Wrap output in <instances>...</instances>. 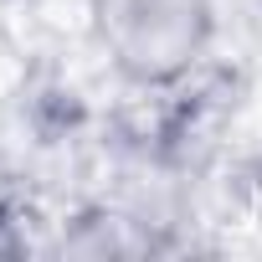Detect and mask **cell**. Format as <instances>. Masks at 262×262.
I'll return each mask as SVG.
<instances>
[{"mask_svg":"<svg viewBox=\"0 0 262 262\" xmlns=\"http://www.w3.org/2000/svg\"><path fill=\"white\" fill-rule=\"evenodd\" d=\"M216 0H88V31L118 82L180 88L216 41Z\"/></svg>","mask_w":262,"mask_h":262,"instance_id":"1","label":"cell"}]
</instances>
